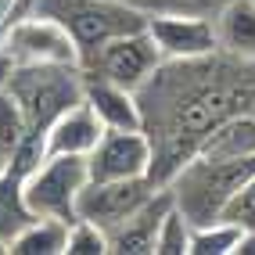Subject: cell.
<instances>
[{
	"label": "cell",
	"instance_id": "cell-20",
	"mask_svg": "<svg viewBox=\"0 0 255 255\" xmlns=\"http://www.w3.org/2000/svg\"><path fill=\"white\" fill-rule=\"evenodd\" d=\"M65 255H108V234L87 223V219H76L69 227V248Z\"/></svg>",
	"mask_w": 255,
	"mask_h": 255
},
{
	"label": "cell",
	"instance_id": "cell-1",
	"mask_svg": "<svg viewBox=\"0 0 255 255\" xmlns=\"http://www.w3.org/2000/svg\"><path fill=\"white\" fill-rule=\"evenodd\" d=\"M144 133L155 147L151 176L169 183L216 126L255 112V61L216 50L205 58L162 61L137 90Z\"/></svg>",
	"mask_w": 255,
	"mask_h": 255
},
{
	"label": "cell",
	"instance_id": "cell-14",
	"mask_svg": "<svg viewBox=\"0 0 255 255\" xmlns=\"http://www.w3.org/2000/svg\"><path fill=\"white\" fill-rule=\"evenodd\" d=\"M32 209L25 201V173L18 169H0V245H11L29 223H32Z\"/></svg>",
	"mask_w": 255,
	"mask_h": 255
},
{
	"label": "cell",
	"instance_id": "cell-15",
	"mask_svg": "<svg viewBox=\"0 0 255 255\" xmlns=\"http://www.w3.org/2000/svg\"><path fill=\"white\" fill-rule=\"evenodd\" d=\"M69 227L72 223H65V219L36 216L7 245V255H65V248H69Z\"/></svg>",
	"mask_w": 255,
	"mask_h": 255
},
{
	"label": "cell",
	"instance_id": "cell-3",
	"mask_svg": "<svg viewBox=\"0 0 255 255\" xmlns=\"http://www.w3.org/2000/svg\"><path fill=\"white\" fill-rule=\"evenodd\" d=\"M87 72L83 65H14L4 90L22 108L32 137H47L50 123L83 101Z\"/></svg>",
	"mask_w": 255,
	"mask_h": 255
},
{
	"label": "cell",
	"instance_id": "cell-23",
	"mask_svg": "<svg viewBox=\"0 0 255 255\" xmlns=\"http://www.w3.org/2000/svg\"><path fill=\"white\" fill-rule=\"evenodd\" d=\"M11 4H14V0H0V22H4V14L11 11Z\"/></svg>",
	"mask_w": 255,
	"mask_h": 255
},
{
	"label": "cell",
	"instance_id": "cell-4",
	"mask_svg": "<svg viewBox=\"0 0 255 255\" xmlns=\"http://www.w3.org/2000/svg\"><path fill=\"white\" fill-rule=\"evenodd\" d=\"M87 180L90 169L83 155H43V162L25 176V201L32 216L76 223V205Z\"/></svg>",
	"mask_w": 255,
	"mask_h": 255
},
{
	"label": "cell",
	"instance_id": "cell-2",
	"mask_svg": "<svg viewBox=\"0 0 255 255\" xmlns=\"http://www.w3.org/2000/svg\"><path fill=\"white\" fill-rule=\"evenodd\" d=\"M22 14H47V18L61 22L79 47V65L101 43L147 25V11L129 4V0H14L0 22V32Z\"/></svg>",
	"mask_w": 255,
	"mask_h": 255
},
{
	"label": "cell",
	"instance_id": "cell-21",
	"mask_svg": "<svg viewBox=\"0 0 255 255\" xmlns=\"http://www.w3.org/2000/svg\"><path fill=\"white\" fill-rule=\"evenodd\" d=\"M227 0H147V11H183V14H205L216 18V11Z\"/></svg>",
	"mask_w": 255,
	"mask_h": 255
},
{
	"label": "cell",
	"instance_id": "cell-24",
	"mask_svg": "<svg viewBox=\"0 0 255 255\" xmlns=\"http://www.w3.org/2000/svg\"><path fill=\"white\" fill-rule=\"evenodd\" d=\"M129 4H137V7H144V11H147V0H129Z\"/></svg>",
	"mask_w": 255,
	"mask_h": 255
},
{
	"label": "cell",
	"instance_id": "cell-13",
	"mask_svg": "<svg viewBox=\"0 0 255 255\" xmlns=\"http://www.w3.org/2000/svg\"><path fill=\"white\" fill-rule=\"evenodd\" d=\"M212 22H216L219 50L255 61V0H227Z\"/></svg>",
	"mask_w": 255,
	"mask_h": 255
},
{
	"label": "cell",
	"instance_id": "cell-17",
	"mask_svg": "<svg viewBox=\"0 0 255 255\" xmlns=\"http://www.w3.org/2000/svg\"><path fill=\"white\" fill-rule=\"evenodd\" d=\"M32 137L29 126H25V115L22 108L14 105V97L0 87V169H4L14 155H18V147Z\"/></svg>",
	"mask_w": 255,
	"mask_h": 255
},
{
	"label": "cell",
	"instance_id": "cell-8",
	"mask_svg": "<svg viewBox=\"0 0 255 255\" xmlns=\"http://www.w3.org/2000/svg\"><path fill=\"white\" fill-rule=\"evenodd\" d=\"M147 32L165 61L205 58L219 50L216 22L205 14H183V11H147Z\"/></svg>",
	"mask_w": 255,
	"mask_h": 255
},
{
	"label": "cell",
	"instance_id": "cell-7",
	"mask_svg": "<svg viewBox=\"0 0 255 255\" xmlns=\"http://www.w3.org/2000/svg\"><path fill=\"white\" fill-rule=\"evenodd\" d=\"M155 176H133V180H87L79 194V205H76V219H87V223L101 227V230H115L119 223L137 212L144 201L158 191Z\"/></svg>",
	"mask_w": 255,
	"mask_h": 255
},
{
	"label": "cell",
	"instance_id": "cell-9",
	"mask_svg": "<svg viewBox=\"0 0 255 255\" xmlns=\"http://www.w3.org/2000/svg\"><path fill=\"white\" fill-rule=\"evenodd\" d=\"M155 147L144 129H105L97 147L87 155L90 180H133L151 176Z\"/></svg>",
	"mask_w": 255,
	"mask_h": 255
},
{
	"label": "cell",
	"instance_id": "cell-6",
	"mask_svg": "<svg viewBox=\"0 0 255 255\" xmlns=\"http://www.w3.org/2000/svg\"><path fill=\"white\" fill-rule=\"evenodd\" d=\"M0 50L14 65H79L72 32L47 14H22L0 32Z\"/></svg>",
	"mask_w": 255,
	"mask_h": 255
},
{
	"label": "cell",
	"instance_id": "cell-22",
	"mask_svg": "<svg viewBox=\"0 0 255 255\" xmlns=\"http://www.w3.org/2000/svg\"><path fill=\"white\" fill-rule=\"evenodd\" d=\"M234 255H255V227L252 230H241V241H237Z\"/></svg>",
	"mask_w": 255,
	"mask_h": 255
},
{
	"label": "cell",
	"instance_id": "cell-11",
	"mask_svg": "<svg viewBox=\"0 0 255 255\" xmlns=\"http://www.w3.org/2000/svg\"><path fill=\"white\" fill-rule=\"evenodd\" d=\"M101 133H105V126H101L97 112L87 101H79V105H72L69 112H61L50 123L47 137H43V151L47 155H83L87 158L97 147Z\"/></svg>",
	"mask_w": 255,
	"mask_h": 255
},
{
	"label": "cell",
	"instance_id": "cell-25",
	"mask_svg": "<svg viewBox=\"0 0 255 255\" xmlns=\"http://www.w3.org/2000/svg\"><path fill=\"white\" fill-rule=\"evenodd\" d=\"M0 255H7V248H4V245H0Z\"/></svg>",
	"mask_w": 255,
	"mask_h": 255
},
{
	"label": "cell",
	"instance_id": "cell-10",
	"mask_svg": "<svg viewBox=\"0 0 255 255\" xmlns=\"http://www.w3.org/2000/svg\"><path fill=\"white\" fill-rule=\"evenodd\" d=\"M173 205H176V198H173V191H169V183L158 187L126 223H119L115 230H108V255H155L162 219L169 216Z\"/></svg>",
	"mask_w": 255,
	"mask_h": 255
},
{
	"label": "cell",
	"instance_id": "cell-19",
	"mask_svg": "<svg viewBox=\"0 0 255 255\" xmlns=\"http://www.w3.org/2000/svg\"><path fill=\"white\" fill-rule=\"evenodd\" d=\"M219 219H227V223L241 227V230H252V227H255V173L230 194V201L223 205Z\"/></svg>",
	"mask_w": 255,
	"mask_h": 255
},
{
	"label": "cell",
	"instance_id": "cell-16",
	"mask_svg": "<svg viewBox=\"0 0 255 255\" xmlns=\"http://www.w3.org/2000/svg\"><path fill=\"white\" fill-rule=\"evenodd\" d=\"M237 241H241V227L227 223V219L194 223L191 227V252L187 255H234Z\"/></svg>",
	"mask_w": 255,
	"mask_h": 255
},
{
	"label": "cell",
	"instance_id": "cell-5",
	"mask_svg": "<svg viewBox=\"0 0 255 255\" xmlns=\"http://www.w3.org/2000/svg\"><path fill=\"white\" fill-rule=\"evenodd\" d=\"M162 61H165L162 50L155 47V40H151V32L144 25L137 32H123V36L101 43L94 54L83 58V72L108 79V83H119L126 90H140L155 76V69Z\"/></svg>",
	"mask_w": 255,
	"mask_h": 255
},
{
	"label": "cell",
	"instance_id": "cell-18",
	"mask_svg": "<svg viewBox=\"0 0 255 255\" xmlns=\"http://www.w3.org/2000/svg\"><path fill=\"white\" fill-rule=\"evenodd\" d=\"M191 219H187L176 205L169 209V216L162 219L158 241H155V255H187L191 252Z\"/></svg>",
	"mask_w": 255,
	"mask_h": 255
},
{
	"label": "cell",
	"instance_id": "cell-12",
	"mask_svg": "<svg viewBox=\"0 0 255 255\" xmlns=\"http://www.w3.org/2000/svg\"><path fill=\"white\" fill-rule=\"evenodd\" d=\"M83 101L97 112V119H101V126H105V129H144L137 90H126V87H119V83L87 76Z\"/></svg>",
	"mask_w": 255,
	"mask_h": 255
}]
</instances>
